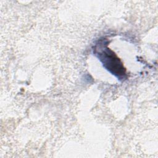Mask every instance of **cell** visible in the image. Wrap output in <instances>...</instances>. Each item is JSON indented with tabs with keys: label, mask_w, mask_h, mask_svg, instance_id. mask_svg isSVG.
Segmentation results:
<instances>
[{
	"label": "cell",
	"mask_w": 158,
	"mask_h": 158,
	"mask_svg": "<svg viewBox=\"0 0 158 158\" xmlns=\"http://www.w3.org/2000/svg\"><path fill=\"white\" fill-rule=\"evenodd\" d=\"M93 53L102 64L104 67L118 79L126 77V69L115 53L107 46V41L100 40L94 46Z\"/></svg>",
	"instance_id": "cell-1"
}]
</instances>
